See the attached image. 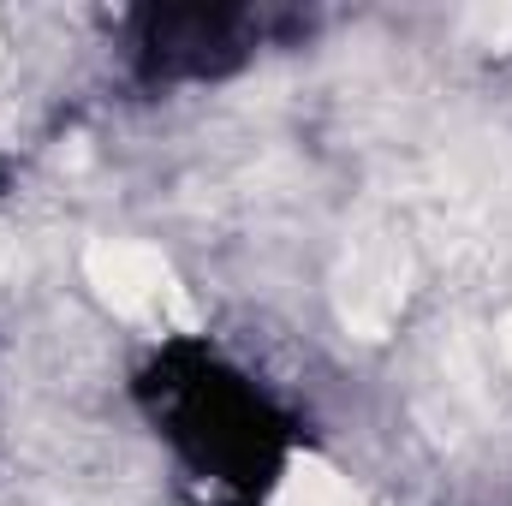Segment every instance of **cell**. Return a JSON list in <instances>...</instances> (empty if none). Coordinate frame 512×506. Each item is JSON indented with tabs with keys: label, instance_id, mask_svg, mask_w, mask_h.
<instances>
[{
	"label": "cell",
	"instance_id": "2",
	"mask_svg": "<svg viewBox=\"0 0 512 506\" xmlns=\"http://www.w3.org/2000/svg\"><path fill=\"white\" fill-rule=\"evenodd\" d=\"M304 18L274 6H137L120 18V60L137 90H203L286 48Z\"/></svg>",
	"mask_w": 512,
	"mask_h": 506
},
{
	"label": "cell",
	"instance_id": "1",
	"mask_svg": "<svg viewBox=\"0 0 512 506\" xmlns=\"http://www.w3.org/2000/svg\"><path fill=\"white\" fill-rule=\"evenodd\" d=\"M131 399L173 471L215 506H262L310 441L292 399L209 334L155 340L131 370Z\"/></svg>",
	"mask_w": 512,
	"mask_h": 506
}]
</instances>
